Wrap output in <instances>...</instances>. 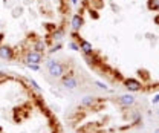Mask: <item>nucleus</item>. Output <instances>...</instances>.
Wrapping results in <instances>:
<instances>
[{"instance_id":"a878e982","label":"nucleus","mask_w":159,"mask_h":133,"mask_svg":"<svg viewBox=\"0 0 159 133\" xmlns=\"http://www.w3.org/2000/svg\"><path fill=\"white\" fill-rule=\"evenodd\" d=\"M23 133H25V132H23Z\"/></svg>"},{"instance_id":"6e6552de","label":"nucleus","mask_w":159,"mask_h":133,"mask_svg":"<svg viewBox=\"0 0 159 133\" xmlns=\"http://www.w3.org/2000/svg\"><path fill=\"white\" fill-rule=\"evenodd\" d=\"M0 58L2 60H12L14 58V49L8 44H0Z\"/></svg>"},{"instance_id":"39448f33","label":"nucleus","mask_w":159,"mask_h":133,"mask_svg":"<svg viewBox=\"0 0 159 133\" xmlns=\"http://www.w3.org/2000/svg\"><path fill=\"white\" fill-rule=\"evenodd\" d=\"M78 46H80V51L83 52V55H90V54H93L95 51H93V46H92V43L90 41H87V40H84V38H78Z\"/></svg>"},{"instance_id":"423d86ee","label":"nucleus","mask_w":159,"mask_h":133,"mask_svg":"<svg viewBox=\"0 0 159 133\" xmlns=\"http://www.w3.org/2000/svg\"><path fill=\"white\" fill-rule=\"evenodd\" d=\"M118 103L124 107V109H129V107H132V106H135V103H136V98L132 95V94H124V95H121L118 98Z\"/></svg>"},{"instance_id":"1a4fd4ad","label":"nucleus","mask_w":159,"mask_h":133,"mask_svg":"<svg viewBox=\"0 0 159 133\" xmlns=\"http://www.w3.org/2000/svg\"><path fill=\"white\" fill-rule=\"evenodd\" d=\"M97 101H98V98H95V96H92V95H87L81 99V107H90L92 109Z\"/></svg>"},{"instance_id":"aec40b11","label":"nucleus","mask_w":159,"mask_h":133,"mask_svg":"<svg viewBox=\"0 0 159 133\" xmlns=\"http://www.w3.org/2000/svg\"><path fill=\"white\" fill-rule=\"evenodd\" d=\"M90 16H92V17H93V19H95V20H97V19H98V17H99L98 14H97V11H92V9H90Z\"/></svg>"},{"instance_id":"5701e85b","label":"nucleus","mask_w":159,"mask_h":133,"mask_svg":"<svg viewBox=\"0 0 159 133\" xmlns=\"http://www.w3.org/2000/svg\"><path fill=\"white\" fill-rule=\"evenodd\" d=\"M70 2H72V5H77L78 3V0H70Z\"/></svg>"},{"instance_id":"f8f14e48","label":"nucleus","mask_w":159,"mask_h":133,"mask_svg":"<svg viewBox=\"0 0 159 133\" xmlns=\"http://www.w3.org/2000/svg\"><path fill=\"white\" fill-rule=\"evenodd\" d=\"M148 11H159V0H147Z\"/></svg>"},{"instance_id":"0eeeda50","label":"nucleus","mask_w":159,"mask_h":133,"mask_svg":"<svg viewBox=\"0 0 159 133\" xmlns=\"http://www.w3.org/2000/svg\"><path fill=\"white\" fill-rule=\"evenodd\" d=\"M83 25H84L83 16H81V14H74V16H72V20H70V28H72V31H74V32H78L80 29L83 28Z\"/></svg>"},{"instance_id":"4468645a","label":"nucleus","mask_w":159,"mask_h":133,"mask_svg":"<svg viewBox=\"0 0 159 133\" xmlns=\"http://www.w3.org/2000/svg\"><path fill=\"white\" fill-rule=\"evenodd\" d=\"M25 66H26L28 69H31V71H35V72H39V71H40V64H34V63H25Z\"/></svg>"},{"instance_id":"b1692460","label":"nucleus","mask_w":159,"mask_h":133,"mask_svg":"<svg viewBox=\"0 0 159 133\" xmlns=\"http://www.w3.org/2000/svg\"><path fill=\"white\" fill-rule=\"evenodd\" d=\"M153 133H159V127H156V129H155V132Z\"/></svg>"},{"instance_id":"412c9836","label":"nucleus","mask_w":159,"mask_h":133,"mask_svg":"<svg viewBox=\"0 0 159 133\" xmlns=\"http://www.w3.org/2000/svg\"><path fill=\"white\" fill-rule=\"evenodd\" d=\"M3 38H5V35H3V34L0 32V44H2V41H3Z\"/></svg>"},{"instance_id":"393cba45","label":"nucleus","mask_w":159,"mask_h":133,"mask_svg":"<svg viewBox=\"0 0 159 133\" xmlns=\"http://www.w3.org/2000/svg\"><path fill=\"white\" fill-rule=\"evenodd\" d=\"M158 116H159V109H158Z\"/></svg>"},{"instance_id":"f257e3e1","label":"nucleus","mask_w":159,"mask_h":133,"mask_svg":"<svg viewBox=\"0 0 159 133\" xmlns=\"http://www.w3.org/2000/svg\"><path fill=\"white\" fill-rule=\"evenodd\" d=\"M46 67H48L49 75L54 76V78H61L66 74V64L60 63L58 60H48L46 61Z\"/></svg>"},{"instance_id":"6ab92c4d","label":"nucleus","mask_w":159,"mask_h":133,"mask_svg":"<svg viewBox=\"0 0 159 133\" xmlns=\"http://www.w3.org/2000/svg\"><path fill=\"white\" fill-rule=\"evenodd\" d=\"M159 103V94H156V95L152 98V104H158Z\"/></svg>"},{"instance_id":"20e7f679","label":"nucleus","mask_w":159,"mask_h":133,"mask_svg":"<svg viewBox=\"0 0 159 133\" xmlns=\"http://www.w3.org/2000/svg\"><path fill=\"white\" fill-rule=\"evenodd\" d=\"M142 81H139L138 78H125L124 80V87L129 92H141L142 90Z\"/></svg>"},{"instance_id":"9d476101","label":"nucleus","mask_w":159,"mask_h":133,"mask_svg":"<svg viewBox=\"0 0 159 133\" xmlns=\"http://www.w3.org/2000/svg\"><path fill=\"white\" fill-rule=\"evenodd\" d=\"M34 51H37V52H41V54H44L46 52V49H48V44H46V41L43 40V38H37L35 40V43H34V48H32Z\"/></svg>"},{"instance_id":"f3484780","label":"nucleus","mask_w":159,"mask_h":133,"mask_svg":"<svg viewBox=\"0 0 159 133\" xmlns=\"http://www.w3.org/2000/svg\"><path fill=\"white\" fill-rule=\"evenodd\" d=\"M69 48H70L72 51H80V46H78V43H77L75 40H72V41H69Z\"/></svg>"},{"instance_id":"2eb2a0df","label":"nucleus","mask_w":159,"mask_h":133,"mask_svg":"<svg viewBox=\"0 0 159 133\" xmlns=\"http://www.w3.org/2000/svg\"><path fill=\"white\" fill-rule=\"evenodd\" d=\"M95 84L98 86L99 89H102V90H110V87H109L106 83H102V81H95Z\"/></svg>"},{"instance_id":"7ed1b4c3","label":"nucleus","mask_w":159,"mask_h":133,"mask_svg":"<svg viewBox=\"0 0 159 133\" xmlns=\"http://www.w3.org/2000/svg\"><path fill=\"white\" fill-rule=\"evenodd\" d=\"M43 58H44V55H43L41 52H37V51H34V49H29V51H26V54H25V63L41 64V63H43Z\"/></svg>"},{"instance_id":"ddd939ff","label":"nucleus","mask_w":159,"mask_h":133,"mask_svg":"<svg viewBox=\"0 0 159 133\" xmlns=\"http://www.w3.org/2000/svg\"><path fill=\"white\" fill-rule=\"evenodd\" d=\"M28 83H29L31 89H32V90H35L37 94H41V92H43V90H41V87L39 86V83H37L34 78H29V80H28Z\"/></svg>"},{"instance_id":"4be33fe9","label":"nucleus","mask_w":159,"mask_h":133,"mask_svg":"<svg viewBox=\"0 0 159 133\" xmlns=\"http://www.w3.org/2000/svg\"><path fill=\"white\" fill-rule=\"evenodd\" d=\"M155 21H156V23L159 25V16H156V17H155Z\"/></svg>"},{"instance_id":"dca6fc26","label":"nucleus","mask_w":159,"mask_h":133,"mask_svg":"<svg viewBox=\"0 0 159 133\" xmlns=\"http://www.w3.org/2000/svg\"><path fill=\"white\" fill-rule=\"evenodd\" d=\"M60 49H61V43H57V44H54V46H52V48H51L48 52H49V54H54V52H58Z\"/></svg>"},{"instance_id":"a211bd4d","label":"nucleus","mask_w":159,"mask_h":133,"mask_svg":"<svg viewBox=\"0 0 159 133\" xmlns=\"http://www.w3.org/2000/svg\"><path fill=\"white\" fill-rule=\"evenodd\" d=\"M21 11H23V8H16L14 12H12V17H20L21 16Z\"/></svg>"},{"instance_id":"f03ea898","label":"nucleus","mask_w":159,"mask_h":133,"mask_svg":"<svg viewBox=\"0 0 159 133\" xmlns=\"http://www.w3.org/2000/svg\"><path fill=\"white\" fill-rule=\"evenodd\" d=\"M61 86L67 90H75L80 86L78 78L74 75V72H69V74H64L61 76Z\"/></svg>"},{"instance_id":"9b49d317","label":"nucleus","mask_w":159,"mask_h":133,"mask_svg":"<svg viewBox=\"0 0 159 133\" xmlns=\"http://www.w3.org/2000/svg\"><path fill=\"white\" fill-rule=\"evenodd\" d=\"M64 37V31L60 28V29H55L52 34H51V38L54 40V41H57V43H60V40Z\"/></svg>"}]
</instances>
